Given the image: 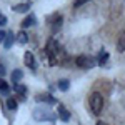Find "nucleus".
<instances>
[{
	"label": "nucleus",
	"instance_id": "nucleus-1",
	"mask_svg": "<svg viewBox=\"0 0 125 125\" xmlns=\"http://www.w3.org/2000/svg\"><path fill=\"white\" fill-rule=\"evenodd\" d=\"M88 105H90V110L95 115H100L102 114V108H104V97L100 95L98 92L90 94V97H88Z\"/></svg>",
	"mask_w": 125,
	"mask_h": 125
},
{
	"label": "nucleus",
	"instance_id": "nucleus-2",
	"mask_svg": "<svg viewBox=\"0 0 125 125\" xmlns=\"http://www.w3.org/2000/svg\"><path fill=\"white\" fill-rule=\"evenodd\" d=\"M33 117H35V120H55V115L48 110V108H43V107H39V108H35V112H33Z\"/></svg>",
	"mask_w": 125,
	"mask_h": 125
},
{
	"label": "nucleus",
	"instance_id": "nucleus-3",
	"mask_svg": "<svg viewBox=\"0 0 125 125\" xmlns=\"http://www.w3.org/2000/svg\"><path fill=\"white\" fill-rule=\"evenodd\" d=\"M75 63H77V67L85 68V70L95 67V60H94L92 57H87V55H80V57H77L75 58Z\"/></svg>",
	"mask_w": 125,
	"mask_h": 125
},
{
	"label": "nucleus",
	"instance_id": "nucleus-4",
	"mask_svg": "<svg viewBox=\"0 0 125 125\" xmlns=\"http://www.w3.org/2000/svg\"><path fill=\"white\" fill-rule=\"evenodd\" d=\"M47 23L52 27V30H58L60 25H62V17H60L58 13H53V15H50L47 19Z\"/></svg>",
	"mask_w": 125,
	"mask_h": 125
},
{
	"label": "nucleus",
	"instance_id": "nucleus-5",
	"mask_svg": "<svg viewBox=\"0 0 125 125\" xmlns=\"http://www.w3.org/2000/svg\"><path fill=\"white\" fill-rule=\"evenodd\" d=\"M57 112H58L60 120H63V122H70V112H68L63 105H58L57 107Z\"/></svg>",
	"mask_w": 125,
	"mask_h": 125
},
{
	"label": "nucleus",
	"instance_id": "nucleus-6",
	"mask_svg": "<svg viewBox=\"0 0 125 125\" xmlns=\"http://www.w3.org/2000/svg\"><path fill=\"white\" fill-rule=\"evenodd\" d=\"M23 29H29V27H35L37 25V19L33 17V15H27L25 19L22 20V23H20Z\"/></svg>",
	"mask_w": 125,
	"mask_h": 125
},
{
	"label": "nucleus",
	"instance_id": "nucleus-7",
	"mask_svg": "<svg viewBox=\"0 0 125 125\" xmlns=\"http://www.w3.org/2000/svg\"><path fill=\"white\" fill-rule=\"evenodd\" d=\"M23 62H25V65L30 67L32 70H35V58H33V53H30V52H25V57H23Z\"/></svg>",
	"mask_w": 125,
	"mask_h": 125
},
{
	"label": "nucleus",
	"instance_id": "nucleus-8",
	"mask_svg": "<svg viewBox=\"0 0 125 125\" xmlns=\"http://www.w3.org/2000/svg\"><path fill=\"white\" fill-rule=\"evenodd\" d=\"M30 7H32L30 2H27V3H19V5L13 7V12H17V13H25V12L30 10Z\"/></svg>",
	"mask_w": 125,
	"mask_h": 125
},
{
	"label": "nucleus",
	"instance_id": "nucleus-9",
	"mask_svg": "<svg viewBox=\"0 0 125 125\" xmlns=\"http://www.w3.org/2000/svg\"><path fill=\"white\" fill-rule=\"evenodd\" d=\"M117 50L118 52H125V32L118 33V39H117Z\"/></svg>",
	"mask_w": 125,
	"mask_h": 125
},
{
	"label": "nucleus",
	"instance_id": "nucleus-10",
	"mask_svg": "<svg viewBox=\"0 0 125 125\" xmlns=\"http://www.w3.org/2000/svg\"><path fill=\"white\" fill-rule=\"evenodd\" d=\"M35 100H37V102H45V104H57V100H55L53 97L47 95V94H43V95H37V97H35Z\"/></svg>",
	"mask_w": 125,
	"mask_h": 125
},
{
	"label": "nucleus",
	"instance_id": "nucleus-11",
	"mask_svg": "<svg viewBox=\"0 0 125 125\" xmlns=\"http://www.w3.org/2000/svg\"><path fill=\"white\" fill-rule=\"evenodd\" d=\"M107 60H108V53H107L105 50H102L100 53H98V58H97V63L100 65V67H104L107 63Z\"/></svg>",
	"mask_w": 125,
	"mask_h": 125
},
{
	"label": "nucleus",
	"instance_id": "nucleus-12",
	"mask_svg": "<svg viewBox=\"0 0 125 125\" xmlns=\"http://www.w3.org/2000/svg\"><path fill=\"white\" fill-rule=\"evenodd\" d=\"M13 45V33L12 32H9L7 33V37H5V40H3V47L5 48H10Z\"/></svg>",
	"mask_w": 125,
	"mask_h": 125
},
{
	"label": "nucleus",
	"instance_id": "nucleus-13",
	"mask_svg": "<svg viewBox=\"0 0 125 125\" xmlns=\"http://www.w3.org/2000/svg\"><path fill=\"white\" fill-rule=\"evenodd\" d=\"M22 77H23V72L22 70H13L12 72V80L15 83H19V80H22Z\"/></svg>",
	"mask_w": 125,
	"mask_h": 125
},
{
	"label": "nucleus",
	"instance_id": "nucleus-14",
	"mask_svg": "<svg viewBox=\"0 0 125 125\" xmlns=\"http://www.w3.org/2000/svg\"><path fill=\"white\" fill-rule=\"evenodd\" d=\"M13 90H15L17 94H20V95L27 94V87H25V85H22V83H15V85H13Z\"/></svg>",
	"mask_w": 125,
	"mask_h": 125
},
{
	"label": "nucleus",
	"instance_id": "nucleus-15",
	"mask_svg": "<svg viewBox=\"0 0 125 125\" xmlns=\"http://www.w3.org/2000/svg\"><path fill=\"white\" fill-rule=\"evenodd\" d=\"M17 107H19V104L15 98H7V108L9 110H17Z\"/></svg>",
	"mask_w": 125,
	"mask_h": 125
},
{
	"label": "nucleus",
	"instance_id": "nucleus-16",
	"mask_svg": "<svg viewBox=\"0 0 125 125\" xmlns=\"http://www.w3.org/2000/svg\"><path fill=\"white\" fill-rule=\"evenodd\" d=\"M17 40H19L20 43H27V42H29V35H27L25 32H19V35H17Z\"/></svg>",
	"mask_w": 125,
	"mask_h": 125
},
{
	"label": "nucleus",
	"instance_id": "nucleus-17",
	"mask_svg": "<svg viewBox=\"0 0 125 125\" xmlns=\"http://www.w3.org/2000/svg\"><path fill=\"white\" fill-rule=\"evenodd\" d=\"M68 87H70V82H68V80H60V82H58V88H60L62 92H67Z\"/></svg>",
	"mask_w": 125,
	"mask_h": 125
},
{
	"label": "nucleus",
	"instance_id": "nucleus-18",
	"mask_svg": "<svg viewBox=\"0 0 125 125\" xmlns=\"http://www.w3.org/2000/svg\"><path fill=\"white\" fill-rule=\"evenodd\" d=\"M0 90H2L3 94H9V83H7L3 78H0Z\"/></svg>",
	"mask_w": 125,
	"mask_h": 125
},
{
	"label": "nucleus",
	"instance_id": "nucleus-19",
	"mask_svg": "<svg viewBox=\"0 0 125 125\" xmlns=\"http://www.w3.org/2000/svg\"><path fill=\"white\" fill-rule=\"evenodd\" d=\"M87 2H88V0H75L73 5H75V7H80V5H83V3H87Z\"/></svg>",
	"mask_w": 125,
	"mask_h": 125
},
{
	"label": "nucleus",
	"instance_id": "nucleus-20",
	"mask_svg": "<svg viewBox=\"0 0 125 125\" xmlns=\"http://www.w3.org/2000/svg\"><path fill=\"white\" fill-rule=\"evenodd\" d=\"M7 23V17H3V15H0V27H3Z\"/></svg>",
	"mask_w": 125,
	"mask_h": 125
},
{
	"label": "nucleus",
	"instance_id": "nucleus-21",
	"mask_svg": "<svg viewBox=\"0 0 125 125\" xmlns=\"http://www.w3.org/2000/svg\"><path fill=\"white\" fill-rule=\"evenodd\" d=\"M7 37V32H3V30H0V42H3Z\"/></svg>",
	"mask_w": 125,
	"mask_h": 125
},
{
	"label": "nucleus",
	"instance_id": "nucleus-22",
	"mask_svg": "<svg viewBox=\"0 0 125 125\" xmlns=\"http://www.w3.org/2000/svg\"><path fill=\"white\" fill-rule=\"evenodd\" d=\"M2 75H5V67H3V65H0V77H2Z\"/></svg>",
	"mask_w": 125,
	"mask_h": 125
},
{
	"label": "nucleus",
	"instance_id": "nucleus-23",
	"mask_svg": "<svg viewBox=\"0 0 125 125\" xmlns=\"http://www.w3.org/2000/svg\"><path fill=\"white\" fill-rule=\"evenodd\" d=\"M97 125H108V124H105V122H102V120H98V122H97Z\"/></svg>",
	"mask_w": 125,
	"mask_h": 125
}]
</instances>
